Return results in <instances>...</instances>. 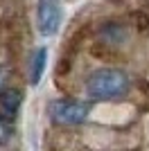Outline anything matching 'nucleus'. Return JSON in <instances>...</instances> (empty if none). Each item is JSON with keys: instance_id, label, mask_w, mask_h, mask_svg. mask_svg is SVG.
<instances>
[{"instance_id": "f257e3e1", "label": "nucleus", "mask_w": 149, "mask_h": 151, "mask_svg": "<svg viewBox=\"0 0 149 151\" xmlns=\"http://www.w3.org/2000/svg\"><path fill=\"white\" fill-rule=\"evenodd\" d=\"M129 93V77L118 68H99L86 79V95L95 101L120 99Z\"/></svg>"}, {"instance_id": "f03ea898", "label": "nucleus", "mask_w": 149, "mask_h": 151, "mask_svg": "<svg viewBox=\"0 0 149 151\" xmlns=\"http://www.w3.org/2000/svg\"><path fill=\"white\" fill-rule=\"evenodd\" d=\"M48 111H50V120L56 124L77 126L88 120V106L72 99H54L48 106Z\"/></svg>"}, {"instance_id": "7ed1b4c3", "label": "nucleus", "mask_w": 149, "mask_h": 151, "mask_svg": "<svg viewBox=\"0 0 149 151\" xmlns=\"http://www.w3.org/2000/svg\"><path fill=\"white\" fill-rule=\"evenodd\" d=\"M36 18H38V29L43 36H54L61 29L63 23V9L59 0H38V9H36Z\"/></svg>"}, {"instance_id": "20e7f679", "label": "nucleus", "mask_w": 149, "mask_h": 151, "mask_svg": "<svg viewBox=\"0 0 149 151\" xmlns=\"http://www.w3.org/2000/svg\"><path fill=\"white\" fill-rule=\"evenodd\" d=\"M23 104V93L16 88H5L0 90V115L5 120H14Z\"/></svg>"}, {"instance_id": "39448f33", "label": "nucleus", "mask_w": 149, "mask_h": 151, "mask_svg": "<svg viewBox=\"0 0 149 151\" xmlns=\"http://www.w3.org/2000/svg\"><path fill=\"white\" fill-rule=\"evenodd\" d=\"M45 61H48L45 47H36L32 52V59H30V83L32 86H38L41 77H43V70H45Z\"/></svg>"}, {"instance_id": "423d86ee", "label": "nucleus", "mask_w": 149, "mask_h": 151, "mask_svg": "<svg viewBox=\"0 0 149 151\" xmlns=\"http://www.w3.org/2000/svg\"><path fill=\"white\" fill-rule=\"evenodd\" d=\"M9 138H12V126L7 124V120L0 115V145L9 142Z\"/></svg>"}, {"instance_id": "0eeeda50", "label": "nucleus", "mask_w": 149, "mask_h": 151, "mask_svg": "<svg viewBox=\"0 0 149 151\" xmlns=\"http://www.w3.org/2000/svg\"><path fill=\"white\" fill-rule=\"evenodd\" d=\"M7 81H9V65H0V90L7 88Z\"/></svg>"}]
</instances>
